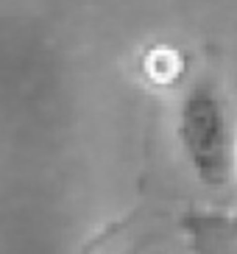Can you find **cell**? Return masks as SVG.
<instances>
[{"mask_svg":"<svg viewBox=\"0 0 237 254\" xmlns=\"http://www.w3.org/2000/svg\"><path fill=\"white\" fill-rule=\"evenodd\" d=\"M140 254H165V252H140Z\"/></svg>","mask_w":237,"mask_h":254,"instance_id":"cell-3","label":"cell"},{"mask_svg":"<svg viewBox=\"0 0 237 254\" xmlns=\"http://www.w3.org/2000/svg\"><path fill=\"white\" fill-rule=\"evenodd\" d=\"M173 140L198 185L221 190L237 176V123L215 78H190L173 109Z\"/></svg>","mask_w":237,"mask_h":254,"instance_id":"cell-1","label":"cell"},{"mask_svg":"<svg viewBox=\"0 0 237 254\" xmlns=\"http://www.w3.org/2000/svg\"><path fill=\"white\" fill-rule=\"evenodd\" d=\"M187 56L178 51L171 42H154V45L145 51V56L140 59V73L142 78L151 84V87H159V90H168V87H176L187 78Z\"/></svg>","mask_w":237,"mask_h":254,"instance_id":"cell-2","label":"cell"}]
</instances>
